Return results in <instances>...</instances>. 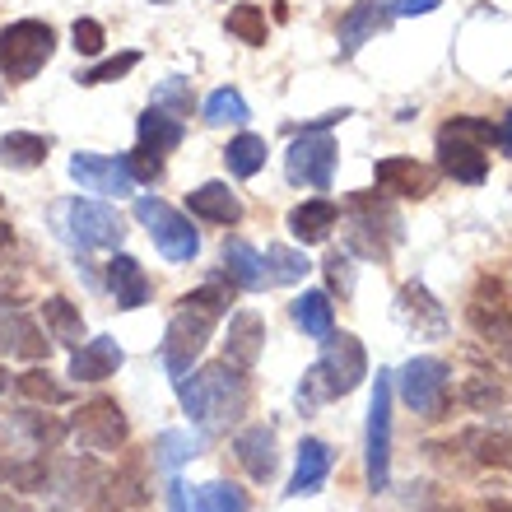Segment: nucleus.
<instances>
[{
	"label": "nucleus",
	"mask_w": 512,
	"mask_h": 512,
	"mask_svg": "<svg viewBox=\"0 0 512 512\" xmlns=\"http://www.w3.org/2000/svg\"><path fill=\"white\" fill-rule=\"evenodd\" d=\"M294 322L303 326V336L326 340L331 331H336V308H331V294H322V289H312V294L294 298Z\"/></svg>",
	"instance_id": "nucleus-27"
},
{
	"label": "nucleus",
	"mask_w": 512,
	"mask_h": 512,
	"mask_svg": "<svg viewBox=\"0 0 512 512\" xmlns=\"http://www.w3.org/2000/svg\"><path fill=\"white\" fill-rule=\"evenodd\" d=\"M331 475V447L322 438H303L298 443V466H294V480H289V499H303V494H317Z\"/></svg>",
	"instance_id": "nucleus-20"
},
{
	"label": "nucleus",
	"mask_w": 512,
	"mask_h": 512,
	"mask_svg": "<svg viewBox=\"0 0 512 512\" xmlns=\"http://www.w3.org/2000/svg\"><path fill=\"white\" fill-rule=\"evenodd\" d=\"M140 66V52H122V56H112V61H103V66H94V70H84L80 75V84H112V80H122V75H131V70Z\"/></svg>",
	"instance_id": "nucleus-41"
},
{
	"label": "nucleus",
	"mask_w": 512,
	"mask_h": 512,
	"mask_svg": "<svg viewBox=\"0 0 512 512\" xmlns=\"http://www.w3.org/2000/svg\"><path fill=\"white\" fill-rule=\"evenodd\" d=\"M438 163L447 177H457L466 187H480L489 177V154L471 140H457V135H438Z\"/></svg>",
	"instance_id": "nucleus-16"
},
{
	"label": "nucleus",
	"mask_w": 512,
	"mask_h": 512,
	"mask_svg": "<svg viewBox=\"0 0 512 512\" xmlns=\"http://www.w3.org/2000/svg\"><path fill=\"white\" fill-rule=\"evenodd\" d=\"M322 345H326V354L317 359V368H322L326 387H331V401H336V396H350V391L368 378V354H364V345H359L354 336H345V331H340V336L331 331Z\"/></svg>",
	"instance_id": "nucleus-11"
},
{
	"label": "nucleus",
	"mask_w": 512,
	"mask_h": 512,
	"mask_svg": "<svg viewBox=\"0 0 512 512\" xmlns=\"http://www.w3.org/2000/svg\"><path fill=\"white\" fill-rule=\"evenodd\" d=\"M443 0H391V14L396 19H410V14H433Z\"/></svg>",
	"instance_id": "nucleus-48"
},
{
	"label": "nucleus",
	"mask_w": 512,
	"mask_h": 512,
	"mask_svg": "<svg viewBox=\"0 0 512 512\" xmlns=\"http://www.w3.org/2000/svg\"><path fill=\"white\" fill-rule=\"evenodd\" d=\"M331 401V387H326L322 368L312 364L308 373H303V387H298V410H317V405Z\"/></svg>",
	"instance_id": "nucleus-43"
},
{
	"label": "nucleus",
	"mask_w": 512,
	"mask_h": 512,
	"mask_svg": "<svg viewBox=\"0 0 512 512\" xmlns=\"http://www.w3.org/2000/svg\"><path fill=\"white\" fill-rule=\"evenodd\" d=\"M122 345L112 336H94V340H84V345H75L70 350V378L75 382H103L112 378L117 368H122Z\"/></svg>",
	"instance_id": "nucleus-14"
},
{
	"label": "nucleus",
	"mask_w": 512,
	"mask_h": 512,
	"mask_svg": "<svg viewBox=\"0 0 512 512\" xmlns=\"http://www.w3.org/2000/svg\"><path fill=\"white\" fill-rule=\"evenodd\" d=\"M14 387H19V396L42 401V405H66L70 401V387L52 382V373H47V368H28L24 378H14Z\"/></svg>",
	"instance_id": "nucleus-35"
},
{
	"label": "nucleus",
	"mask_w": 512,
	"mask_h": 512,
	"mask_svg": "<svg viewBox=\"0 0 512 512\" xmlns=\"http://www.w3.org/2000/svg\"><path fill=\"white\" fill-rule=\"evenodd\" d=\"M261 345H266V317L261 312H238L229 322V340H224V364L247 373L261 359Z\"/></svg>",
	"instance_id": "nucleus-17"
},
{
	"label": "nucleus",
	"mask_w": 512,
	"mask_h": 512,
	"mask_svg": "<svg viewBox=\"0 0 512 512\" xmlns=\"http://www.w3.org/2000/svg\"><path fill=\"white\" fill-rule=\"evenodd\" d=\"M378 187L387 196H410V201H424L433 191V168L415 159H382L378 163Z\"/></svg>",
	"instance_id": "nucleus-18"
},
{
	"label": "nucleus",
	"mask_w": 512,
	"mask_h": 512,
	"mask_svg": "<svg viewBox=\"0 0 512 512\" xmlns=\"http://www.w3.org/2000/svg\"><path fill=\"white\" fill-rule=\"evenodd\" d=\"M135 219L149 229L154 247H159L168 261H191V256L201 252V233L191 229V219L182 215V210H173L168 201H159V196H140V201H135Z\"/></svg>",
	"instance_id": "nucleus-5"
},
{
	"label": "nucleus",
	"mask_w": 512,
	"mask_h": 512,
	"mask_svg": "<svg viewBox=\"0 0 512 512\" xmlns=\"http://www.w3.org/2000/svg\"><path fill=\"white\" fill-rule=\"evenodd\" d=\"M499 145H503V154H512V112H508V126L499 131Z\"/></svg>",
	"instance_id": "nucleus-53"
},
{
	"label": "nucleus",
	"mask_w": 512,
	"mask_h": 512,
	"mask_svg": "<svg viewBox=\"0 0 512 512\" xmlns=\"http://www.w3.org/2000/svg\"><path fill=\"white\" fill-rule=\"evenodd\" d=\"M108 289L117 298V308H145L149 303V275L140 270L135 256H112L108 261Z\"/></svg>",
	"instance_id": "nucleus-23"
},
{
	"label": "nucleus",
	"mask_w": 512,
	"mask_h": 512,
	"mask_svg": "<svg viewBox=\"0 0 512 512\" xmlns=\"http://www.w3.org/2000/svg\"><path fill=\"white\" fill-rule=\"evenodd\" d=\"M70 38H75V52H80V56H98V52H103V42H108L98 19H75Z\"/></svg>",
	"instance_id": "nucleus-44"
},
{
	"label": "nucleus",
	"mask_w": 512,
	"mask_h": 512,
	"mask_svg": "<svg viewBox=\"0 0 512 512\" xmlns=\"http://www.w3.org/2000/svg\"><path fill=\"white\" fill-rule=\"evenodd\" d=\"M56 224H61V233H66V243H75L80 252H98V247H122V219H117V210H108V205L98 201H61L56 205Z\"/></svg>",
	"instance_id": "nucleus-4"
},
{
	"label": "nucleus",
	"mask_w": 512,
	"mask_h": 512,
	"mask_svg": "<svg viewBox=\"0 0 512 512\" xmlns=\"http://www.w3.org/2000/svg\"><path fill=\"white\" fill-rule=\"evenodd\" d=\"M0 354H14V359H28V364L47 359V340H42L38 322L24 317V312H0Z\"/></svg>",
	"instance_id": "nucleus-21"
},
{
	"label": "nucleus",
	"mask_w": 512,
	"mask_h": 512,
	"mask_svg": "<svg viewBox=\"0 0 512 512\" xmlns=\"http://www.w3.org/2000/svg\"><path fill=\"white\" fill-rule=\"evenodd\" d=\"M19 298V280L14 275H0V303H14Z\"/></svg>",
	"instance_id": "nucleus-49"
},
{
	"label": "nucleus",
	"mask_w": 512,
	"mask_h": 512,
	"mask_svg": "<svg viewBox=\"0 0 512 512\" xmlns=\"http://www.w3.org/2000/svg\"><path fill=\"white\" fill-rule=\"evenodd\" d=\"M5 387H10V373H5V368H0V391H5Z\"/></svg>",
	"instance_id": "nucleus-55"
},
{
	"label": "nucleus",
	"mask_w": 512,
	"mask_h": 512,
	"mask_svg": "<svg viewBox=\"0 0 512 512\" xmlns=\"http://www.w3.org/2000/svg\"><path fill=\"white\" fill-rule=\"evenodd\" d=\"M42 322H47V331H52L56 345H66V350L84 345V317L70 298H61V294L47 298V303H42Z\"/></svg>",
	"instance_id": "nucleus-25"
},
{
	"label": "nucleus",
	"mask_w": 512,
	"mask_h": 512,
	"mask_svg": "<svg viewBox=\"0 0 512 512\" xmlns=\"http://www.w3.org/2000/svg\"><path fill=\"white\" fill-rule=\"evenodd\" d=\"M187 210L196 219H205V224H238V219H243V201H238L224 182H205V187H196L187 196Z\"/></svg>",
	"instance_id": "nucleus-24"
},
{
	"label": "nucleus",
	"mask_w": 512,
	"mask_h": 512,
	"mask_svg": "<svg viewBox=\"0 0 512 512\" xmlns=\"http://www.w3.org/2000/svg\"><path fill=\"white\" fill-rule=\"evenodd\" d=\"M215 322H219L215 312H205V308H196V303H187V298H182V308L173 312L168 336H163V364H168L173 382H182L191 373V359L205 350V340H210Z\"/></svg>",
	"instance_id": "nucleus-6"
},
{
	"label": "nucleus",
	"mask_w": 512,
	"mask_h": 512,
	"mask_svg": "<svg viewBox=\"0 0 512 512\" xmlns=\"http://www.w3.org/2000/svg\"><path fill=\"white\" fill-rule=\"evenodd\" d=\"M326 275H331V284H336L340 294H350V289H354V270H350V252H331V261H326Z\"/></svg>",
	"instance_id": "nucleus-47"
},
{
	"label": "nucleus",
	"mask_w": 512,
	"mask_h": 512,
	"mask_svg": "<svg viewBox=\"0 0 512 512\" xmlns=\"http://www.w3.org/2000/svg\"><path fill=\"white\" fill-rule=\"evenodd\" d=\"M331 173H336V140L326 131H303L284 154V177L294 187H312L326 191L331 187Z\"/></svg>",
	"instance_id": "nucleus-9"
},
{
	"label": "nucleus",
	"mask_w": 512,
	"mask_h": 512,
	"mask_svg": "<svg viewBox=\"0 0 512 512\" xmlns=\"http://www.w3.org/2000/svg\"><path fill=\"white\" fill-rule=\"evenodd\" d=\"M163 103H168L173 112H191V94H187V84H182V80H168V84L159 89V94H154V108H163Z\"/></svg>",
	"instance_id": "nucleus-46"
},
{
	"label": "nucleus",
	"mask_w": 512,
	"mask_h": 512,
	"mask_svg": "<svg viewBox=\"0 0 512 512\" xmlns=\"http://www.w3.org/2000/svg\"><path fill=\"white\" fill-rule=\"evenodd\" d=\"M126 168H131L135 182H159V177H163V154H154V149H140V145H135L131 154H126Z\"/></svg>",
	"instance_id": "nucleus-42"
},
{
	"label": "nucleus",
	"mask_w": 512,
	"mask_h": 512,
	"mask_svg": "<svg viewBox=\"0 0 512 512\" xmlns=\"http://www.w3.org/2000/svg\"><path fill=\"white\" fill-rule=\"evenodd\" d=\"M396 14H391V0H364V5H354L345 19H340V61H350L359 47H364L378 28H387Z\"/></svg>",
	"instance_id": "nucleus-15"
},
{
	"label": "nucleus",
	"mask_w": 512,
	"mask_h": 512,
	"mask_svg": "<svg viewBox=\"0 0 512 512\" xmlns=\"http://www.w3.org/2000/svg\"><path fill=\"white\" fill-rule=\"evenodd\" d=\"M266 261H270V270H266V284H298L303 275L312 270V261L303 252H294V247H266Z\"/></svg>",
	"instance_id": "nucleus-33"
},
{
	"label": "nucleus",
	"mask_w": 512,
	"mask_h": 512,
	"mask_svg": "<svg viewBox=\"0 0 512 512\" xmlns=\"http://www.w3.org/2000/svg\"><path fill=\"white\" fill-rule=\"evenodd\" d=\"M135 131H140V149H154V154H168V149L182 145V122L168 117L163 108H149L145 117L135 122Z\"/></svg>",
	"instance_id": "nucleus-28"
},
{
	"label": "nucleus",
	"mask_w": 512,
	"mask_h": 512,
	"mask_svg": "<svg viewBox=\"0 0 512 512\" xmlns=\"http://www.w3.org/2000/svg\"><path fill=\"white\" fill-rule=\"evenodd\" d=\"M0 485L5 489H47L52 485V466L42 457H28V461H14V457H0Z\"/></svg>",
	"instance_id": "nucleus-30"
},
{
	"label": "nucleus",
	"mask_w": 512,
	"mask_h": 512,
	"mask_svg": "<svg viewBox=\"0 0 512 512\" xmlns=\"http://www.w3.org/2000/svg\"><path fill=\"white\" fill-rule=\"evenodd\" d=\"M19 429L28 433V443L38 447H56L70 433V424H61L56 415H38V410H19Z\"/></svg>",
	"instance_id": "nucleus-37"
},
{
	"label": "nucleus",
	"mask_w": 512,
	"mask_h": 512,
	"mask_svg": "<svg viewBox=\"0 0 512 512\" xmlns=\"http://www.w3.org/2000/svg\"><path fill=\"white\" fill-rule=\"evenodd\" d=\"M350 229H345V247L368 261H387V252L401 243V215L391 210L382 196H350L345 205Z\"/></svg>",
	"instance_id": "nucleus-2"
},
{
	"label": "nucleus",
	"mask_w": 512,
	"mask_h": 512,
	"mask_svg": "<svg viewBox=\"0 0 512 512\" xmlns=\"http://www.w3.org/2000/svg\"><path fill=\"white\" fill-rule=\"evenodd\" d=\"M252 112H247V98L238 89H215L205 98V122L210 126H243Z\"/></svg>",
	"instance_id": "nucleus-34"
},
{
	"label": "nucleus",
	"mask_w": 512,
	"mask_h": 512,
	"mask_svg": "<svg viewBox=\"0 0 512 512\" xmlns=\"http://www.w3.org/2000/svg\"><path fill=\"white\" fill-rule=\"evenodd\" d=\"M47 135H33V131H10L5 140H0V159L10 163V168H42L47 163Z\"/></svg>",
	"instance_id": "nucleus-29"
},
{
	"label": "nucleus",
	"mask_w": 512,
	"mask_h": 512,
	"mask_svg": "<svg viewBox=\"0 0 512 512\" xmlns=\"http://www.w3.org/2000/svg\"><path fill=\"white\" fill-rule=\"evenodd\" d=\"M66 438L80 447V452H117V447L131 438V424H126L122 405L108 401V396H98V401L75 410Z\"/></svg>",
	"instance_id": "nucleus-7"
},
{
	"label": "nucleus",
	"mask_w": 512,
	"mask_h": 512,
	"mask_svg": "<svg viewBox=\"0 0 512 512\" xmlns=\"http://www.w3.org/2000/svg\"><path fill=\"white\" fill-rule=\"evenodd\" d=\"M391 396H396V387H391V373H378V382H373V401H368V489L373 494H382L391 480Z\"/></svg>",
	"instance_id": "nucleus-8"
},
{
	"label": "nucleus",
	"mask_w": 512,
	"mask_h": 512,
	"mask_svg": "<svg viewBox=\"0 0 512 512\" xmlns=\"http://www.w3.org/2000/svg\"><path fill=\"white\" fill-rule=\"evenodd\" d=\"M14 247V233H10V224H0V266H5V252Z\"/></svg>",
	"instance_id": "nucleus-50"
},
{
	"label": "nucleus",
	"mask_w": 512,
	"mask_h": 512,
	"mask_svg": "<svg viewBox=\"0 0 512 512\" xmlns=\"http://www.w3.org/2000/svg\"><path fill=\"white\" fill-rule=\"evenodd\" d=\"M177 396H182V410L191 424H201L205 433H224L247 410V378L243 368L219 359V364L191 373V382H177Z\"/></svg>",
	"instance_id": "nucleus-1"
},
{
	"label": "nucleus",
	"mask_w": 512,
	"mask_h": 512,
	"mask_svg": "<svg viewBox=\"0 0 512 512\" xmlns=\"http://www.w3.org/2000/svg\"><path fill=\"white\" fill-rule=\"evenodd\" d=\"M0 512H28V508L14 499V494H0Z\"/></svg>",
	"instance_id": "nucleus-52"
},
{
	"label": "nucleus",
	"mask_w": 512,
	"mask_h": 512,
	"mask_svg": "<svg viewBox=\"0 0 512 512\" xmlns=\"http://www.w3.org/2000/svg\"><path fill=\"white\" fill-rule=\"evenodd\" d=\"M173 512H187V489L173 480Z\"/></svg>",
	"instance_id": "nucleus-51"
},
{
	"label": "nucleus",
	"mask_w": 512,
	"mask_h": 512,
	"mask_svg": "<svg viewBox=\"0 0 512 512\" xmlns=\"http://www.w3.org/2000/svg\"><path fill=\"white\" fill-rule=\"evenodd\" d=\"M471 447H475V457L485 461V466L512 471V433H475Z\"/></svg>",
	"instance_id": "nucleus-39"
},
{
	"label": "nucleus",
	"mask_w": 512,
	"mask_h": 512,
	"mask_svg": "<svg viewBox=\"0 0 512 512\" xmlns=\"http://www.w3.org/2000/svg\"><path fill=\"white\" fill-rule=\"evenodd\" d=\"M56 52V33L42 19H19L0 33V75L5 80H33Z\"/></svg>",
	"instance_id": "nucleus-3"
},
{
	"label": "nucleus",
	"mask_w": 512,
	"mask_h": 512,
	"mask_svg": "<svg viewBox=\"0 0 512 512\" xmlns=\"http://www.w3.org/2000/svg\"><path fill=\"white\" fill-rule=\"evenodd\" d=\"M70 177H75L84 191L117 196V201L135 191V177H131V168H126V154L122 159H108V154H75V159H70Z\"/></svg>",
	"instance_id": "nucleus-12"
},
{
	"label": "nucleus",
	"mask_w": 512,
	"mask_h": 512,
	"mask_svg": "<svg viewBox=\"0 0 512 512\" xmlns=\"http://www.w3.org/2000/svg\"><path fill=\"white\" fill-rule=\"evenodd\" d=\"M401 317L415 326V336H429V340L447 336V312L424 284H405L401 289Z\"/></svg>",
	"instance_id": "nucleus-22"
},
{
	"label": "nucleus",
	"mask_w": 512,
	"mask_h": 512,
	"mask_svg": "<svg viewBox=\"0 0 512 512\" xmlns=\"http://www.w3.org/2000/svg\"><path fill=\"white\" fill-rule=\"evenodd\" d=\"M461 401L471 405L475 415H494L503 405V387L489 378H466V387H461Z\"/></svg>",
	"instance_id": "nucleus-40"
},
{
	"label": "nucleus",
	"mask_w": 512,
	"mask_h": 512,
	"mask_svg": "<svg viewBox=\"0 0 512 512\" xmlns=\"http://www.w3.org/2000/svg\"><path fill=\"white\" fill-rule=\"evenodd\" d=\"M187 457H196V443H191L187 433H163L159 438V461L173 471V466H182Z\"/></svg>",
	"instance_id": "nucleus-45"
},
{
	"label": "nucleus",
	"mask_w": 512,
	"mask_h": 512,
	"mask_svg": "<svg viewBox=\"0 0 512 512\" xmlns=\"http://www.w3.org/2000/svg\"><path fill=\"white\" fill-rule=\"evenodd\" d=\"M224 163H229L233 177H256L266 168V140H261V135H238V140H229V149H224Z\"/></svg>",
	"instance_id": "nucleus-31"
},
{
	"label": "nucleus",
	"mask_w": 512,
	"mask_h": 512,
	"mask_svg": "<svg viewBox=\"0 0 512 512\" xmlns=\"http://www.w3.org/2000/svg\"><path fill=\"white\" fill-rule=\"evenodd\" d=\"M229 33L238 42H247V47H266V10L261 5H233Z\"/></svg>",
	"instance_id": "nucleus-36"
},
{
	"label": "nucleus",
	"mask_w": 512,
	"mask_h": 512,
	"mask_svg": "<svg viewBox=\"0 0 512 512\" xmlns=\"http://www.w3.org/2000/svg\"><path fill=\"white\" fill-rule=\"evenodd\" d=\"M233 457H238V466H243L247 475H252L256 485H266L270 475H275V429L270 424H247L238 438H233Z\"/></svg>",
	"instance_id": "nucleus-13"
},
{
	"label": "nucleus",
	"mask_w": 512,
	"mask_h": 512,
	"mask_svg": "<svg viewBox=\"0 0 512 512\" xmlns=\"http://www.w3.org/2000/svg\"><path fill=\"white\" fill-rule=\"evenodd\" d=\"M191 512H247V494L238 485H224V480H210L191 494Z\"/></svg>",
	"instance_id": "nucleus-32"
},
{
	"label": "nucleus",
	"mask_w": 512,
	"mask_h": 512,
	"mask_svg": "<svg viewBox=\"0 0 512 512\" xmlns=\"http://www.w3.org/2000/svg\"><path fill=\"white\" fill-rule=\"evenodd\" d=\"M336 224H340V205L326 201V196H317V201H303V205H294V210H289V233H294L303 247L326 243Z\"/></svg>",
	"instance_id": "nucleus-19"
},
{
	"label": "nucleus",
	"mask_w": 512,
	"mask_h": 512,
	"mask_svg": "<svg viewBox=\"0 0 512 512\" xmlns=\"http://www.w3.org/2000/svg\"><path fill=\"white\" fill-rule=\"evenodd\" d=\"M489 512H512V503H489Z\"/></svg>",
	"instance_id": "nucleus-54"
},
{
	"label": "nucleus",
	"mask_w": 512,
	"mask_h": 512,
	"mask_svg": "<svg viewBox=\"0 0 512 512\" xmlns=\"http://www.w3.org/2000/svg\"><path fill=\"white\" fill-rule=\"evenodd\" d=\"M224 275L238 289H261L266 284V261L256 256V247H247L243 238H233V243H224Z\"/></svg>",
	"instance_id": "nucleus-26"
},
{
	"label": "nucleus",
	"mask_w": 512,
	"mask_h": 512,
	"mask_svg": "<svg viewBox=\"0 0 512 512\" xmlns=\"http://www.w3.org/2000/svg\"><path fill=\"white\" fill-rule=\"evenodd\" d=\"M396 387H401L405 405L415 410V415H429L438 419V410H443L447 401V364L443 359H410V364L401 368V378H396Z\"/></svg>",
	"instance_id": "nucleus-10"
},
{
	"label": "nucleus",
	"mask_w": 512,
	"mask_h": 512,
	"mask_svg": "<svg viewBox=\"0 0 512 512\" xmlns=\"http://www.w3.org/2000/svg\"><path fill=\"white\" fill-rule=\"evenodd\" d=\"M438 135H457V140H471V145H480V149L499 145V126H489V117H452Z\"/></svg>",
	"instance_id": "nucleus-38"
}]
</instances>
